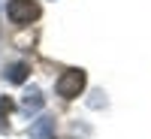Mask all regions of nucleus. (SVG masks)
Returning <instances> with one entry per match:
<instances>
[{"mask_svg": "<svg viewBox=\"0 0 151 139\" xmlns=\"http://www.w3.org/2000/svg\"><path fill=\"white\" fill-rule=\"evenodd\" d=\"M85 82H88V76H85V70H67V73H60V79H58V94L64 97V100H76L82 94V88H85Z\"/></svg>", "mask_w": 151, "mask_h": 139, "instance_id": "obj_1", "label": "nucleus"}, {"mask_svg": "<svg viewBox=\"0 0 151 139\" xmlns=\"http://www.w3.org/2000/svg\"><path fill=\"white\" fill-rule=\"evenodd\" d=\"M9 18L15 24H30L40 18V3L36 0H9Z\"/></svg>", "mask_w": 151, "mask_h": 139, "instance_id": "obj_2", "label": "nucleus"}, {"mask_svg": "<svg viewBox=\"0 0 151 139\" xmlns=\"http://www.w3.org/2000/svg\"><path fill=\"white\" fill-rule=\"evenodd\" d=\"M30 139H55V118L52 115H42L30 124Z\"/></svg>", "mask_w": 151, "mask_h": 139, "instance_id": "obj_3", "label": "nucleus"}, {"mask_svg": "<svg viewBox=\"0 0 151 139\" xmlns=\"http://www.w3.org/2000/svg\"><path fill=\"white\" fill-rule=\"evenodd\" d=\"M42 103H45L42 91H40V88H30V91L24 94V100H21V112H24V115H33V112L42 109Z\"/></svg>", "mask_w": 151, "mask_h": 139, "instance_id": "obj_4", "label": "nucleus"}, {"mask_svg": "<svg viewBox=\"0 0 151 139\" xmlns=\"http://www.w3.org/2000/svg\"><path fill=\"white\" fill-rule=\"evenodd\" d=\"M27 73H30V67L24 64V60H15V64H9V67H6L3 79H6V82H12V85H24Z\"/></svg>", "mask_w": 151, "mask_h": 139, "instance_id": "obj_5", "label": "nucleus"}, {"mask_svg": "<svg viewBox=\"0 0 151 139\" xmlns=\"http://www.w3.org/2000/svg\"><path fill=\"white\" fill-rule=\"evenodd\" d=\"M9 112H12V100H9V97H0V130L6 127V118H9Z\"/></svg>", "mask_w": 151, "mask_h": 139, "instance_id": "obj_6", "label": "nucleus"}]
</instances>
